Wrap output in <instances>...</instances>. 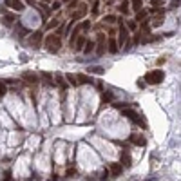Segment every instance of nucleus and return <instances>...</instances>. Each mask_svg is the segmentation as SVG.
Masks as SVG:
<instances>
[{
	"instance_id": "f257e3e1",
	"label": "nucleus",
	"mask_w": 181,
	"mask_h": 181,
	"mask_svg": "<svg viewBox=\"0 0 181 181\" xmlns=\"http://www.w3.org/2000/svg\"><path fill=\"white\" fill-rule=\"evenodd\" d=\"M44 45H45L47 51L56 53V51L62 47V38H60V34H47V38L44 40Z\"/></svg>"
},
{
	"instance_id": "f03ea898",
	"label": "nucleus",
	"mask_w": 181,
	"mask_h": 181,
	"mask_svg": "<svg viewBox=\"0 0 181 181\" xmlns=\"http://www.w3.org/2000/svg\"><path fill=\"white\" fill-rule=\"evenodd\" d=\"M163 78H165V73H163L161 69H154V71L147 73L145 82H147V83H150V85H158V83H161V82H163Z\"/></svg>"
},
{
	"instance_id": "7ed1b4c3",
	"label": "nucleus",
	"mask_w": 181,
	"mask_h": 181,
	"mask_svg": "<svg viewBox=\"0 0 181 181\" xmlns=\"http://www.w3.org/2000/svg\"><path fill=\"white\" fill-rule=\"evenodd\" d=\"M121 114H123V116H127V118H129L131 121L138 123V125H140L141 129H145V127H147V125H145V121H141L140 114H138V112H136L134 109H131V107H123V109H121Z\"/></svg>"
},
{
	"instance_id": "20e7f679",
	"label": "nucleus",
	"mask_w": 181,
	"mask_h": 181,
	"mask_svg": "<svg viewBox=\"0 0 181 181\" xmlns=\"http://www.w3.org/2000/svg\"><path fill=\"white\" fill-rule=\"evenodd\" d=\"M96 47H98V49H96L98 54H103V53H105V36H103V33L98 34V45H96Z\"/></svg>"
},
{
	"instance_id": "39448f33",
	"label": "nucleus",
	"mask_w": 181,
	"mask_h": 181,
	"mask_svg": "<svg viewBox=\"0 0 181 181\" xmlns=\"http://www.w3.org/2000/svg\"><path fill=\"white\" fill-rule=\"evenodd\" d=\"M121 172H123V167H121L120 163H112V165H111V176H112V178H118Z\"/></svg>"
},
{
	"instance_id": "423d86ee",
	"label": "nucleus",
	"mask_w": 181,
	"mask_h": 181,
	"mask_svg": "<svg viewBox=\"0 0 181 181\" xmlns=\"http://www.w3.org/2000/svg\"><path fill=\"white\" fill-rule=\"evenodd\" d=\"M127 36H129L127 29H125V27H120V38L116 40V44H118V45H123V44L127 42Z\"/></svg>"
},
{
	"instance_id": "0eeeda50",
	"label": "nucleus",
	"mask_w": 181,
	"mask_h": 181,
	"mask_svg": "<svg viewBox=\"0 0 181 181\" xmlns=\"http://www.w3.org/2000/svg\"><path fill=\"white\" fill-rule=\"evenodd\" d=\"M120 163H123V167H131V154L127 150H123L120 154Z\"/></svg>"
},
{
	"instance_id": "6e6552de",
	"label": "nucleus",
	"mask_w": 181,
	"mask_h": 181,
	"mask_svg": "<svg viewBox=\"0 0 181 181\" xmlns=\"http://www.w3.org/2000/svg\"><path fill=\"white\" fill-rule=\"evenodd\" d=\"M5 5H9V7H13V9H16V11H22V9H24V4H22L20 0H5Z\"/></svg>"
},
{
	"instance_id": "1a4fd4ad",
	"label": "nucleus",
	"mask_w": 181,
	"mask_h": 181,
	"mask_svg": "<svg viewBox=\"0 0 181 181\" xmlns=\"http://www.w3.org/2000/svg\"><path fill=\"white\" fill-rule=\"evenodd\" d=\"M42 38H44V34H42V31H36L33 36H31V44H34L36 47L40 45V42H42Z\"/></svg>"
},
{
	"instance_id": "9d476101",
	"label": "nucleus",
	"mask_w": 181,
	"mask_h": 181,
	"mask_svg": "<svg viewBox=\"0 0 181 181\" xmlns=\"http://www.w3.org/2000/svg\"><path fill=\"white\" fill-rule=\"evenodd\" d=\"M22 76H24V80H25V82H33V83H36V82H38V76H36L34 73H24Z\"/></svg>"
},
{
	"instance_id": "9b49d317",
	"label": "nucleus",
	"mask_w": 181,
	"mask_h": 181,
	"mask_svg": "<svg viewBox=\"0 0 181 181\" xmlns=\"http://www.w3.org/2000/svg\"><path fill=\"white\" fill-rule=\"evenodd\" d=\"M74 45H76V47H74L76 51H82V49H83V45H85V38H83V36H76Z\"/></svg>"
},
{
	"instance_id": "f8f14e48",
	"label": "nucleus",
	"mask_w": 181,
	"mask_h": 181,
	"mask_svg": "<svg viewBox=\"0 0 181 181\" xmlns=\"http://www.w3.org/2000/svg\"><path fill=\"white\" fill-rule=\"evenodd\" d=\"M76 80H78V85L80 83H92V78H89L85 74H76Z\"/></svg>"
},
{
	"instance_id": "ddd939ff",
	"label": "nucleus",
	"mask_w": 181,
	"mask_h": 181,
	"mask_svg": "<svg viewBox=\"0 0 181 181\" xmlns=\"http://www.w3.org/2000/svg\"><path fill=\"white\" fill-rule=\"evenodd\" d=\"M129 141H131V143H136V145H145V138H138L136 134H132V136L129 138Z\"/></svg>"
},
{
	"instance_id": "4468645a",
	"label": "nucleus",
	"mask_w": 181,
	"mask_h": 181,
	"mask_svg": "<svg viewBox=\"0 0 181 181\" xmlns=\"http://www.w3.org/2000/svg\"><path fill=\"white\" fill-rule=\"evenodd\" d=\"M2 24H5V25H11V24H15V16H13V15H4V18H2Z\"/></svg>"
},
{
	"instance_id": "2eb2a0df",
	"label": "nucleus",
	"mask_w": 181,
	"mask_h": 181,
	"mask_svg": "<svg viewBox=\"0 0 181 181\" xmlns=\"http://www.w3.org/2000/svg\"><path fill=\"white\" fill-rule=\"evenodd\" d=\"M109 53H118V44H116L114 38L109 40Z\"/></svg>"
},
{
	"instance_id": "dca6fc26",
	"label": "nucleus",
	"mask_w": 181,
	"mask_h": 181,
	"mask_svg": "<svg viewBox=\"0 0 181 181\" xmlns=\"http://www.w3.org/2000/svg\"><path fill=\"white\" fill-rule=\"evenodd\" d=\"M83 51H85V54H91V53L94 51V44H92V42H85V49H83Z\"/></svg>"
},
{
	"instance_id": "f3484780",
	"label": "nucleus",
	"mask_w": 181,
	"mask_h": 181,
	"mask_svg": "<svg viewBox=\"0 0 181 181\" xmlns=\"http://www.w3.org/2000/svg\"><path fill=\"white\" fill-rule=\"evenodd\" d=\"M89 73H91V74H92V73H94V74H103L105 69H103V67H89Z\"/></svg>"
},
{
	"instance_id": "a211bd4d",
	"label": "nucleus",
	"mask_w": 181,
	"mask_h": 181,
	"mask_svg": "<svg viewBox=\"0 0 181 181\" xmlns=\"http://www.w3.org/2000/svg\"><path fill=\"white\" fill-rule=\"evenodd\" d=\"M65 78H67V82H69L71 85H78V80H76V74H65Z\"/></svg>"
},
{
	"instance_id": "6ab92c4d",
	"label": "nucleus",
	"mask_w": 181,
	"mask_h": 181,
	"mask_svg": "<svg viewBox=\"0 0 181 181\" xmlns=\"http://www.w3.org/2000/svg\"><path fill=\"white\" fill-rule=\"evenodd\" d=\"M129 4H132L134 11H141V0H131Z\"/></svg>"
},
{
	"instance_id": "aec40b11",
	"label": "nucleus",
	"mask_w": 181,
	"mask_h": 181,
	"mask_svg": "<svg viewBox=\"0 0 181 181\" xmlns=\"http://www.w3.org/2000/svg\"><path fill=\"white\" fill-rule=\"evenodd\" d=\"M83 13H85V5H82V7H80V11L73 15V18H74V20H78V18H82V16H83Z\"/></svg>"
},
{
	"instance_id": "412c9836",
	"label": "nucleus",
	"mask_w": 181,
	"mask_h": 181,
	"mask_svg": "<svg viewBox=\"0 0 181 181\" xmlns=\"http://www.w3.org/2000/svg\"><path fill=\"white\" fill-rule=\"evenodd\" d=\"M54 80H56V83H58V85H62V89H65V87H67V83H65V80H63L62 76H56Z\"/></svg>"
},
{
	"instance_id": "4be33fe9",
	"label": "nucleus",
	"mask_w": 181,
	"mask_h": 181,
	"mask_svg": "<svg viewBox=\"0 0 181 181\" xmlns=\"http://www.w3.org/2000/svg\"><path fill=\"white\" fill-rule=\"evenodd\" d=\"M120 11H121L123 15H127V13H129V2H123L121 7H120Z\"/></svg>"
},
{
	"instance_id": "5701e85b",
	"label": "nucleus",
	"mask_w": 181,
	"mask_h": 181,
	"mask_svg": "<svg viewBox=\"0 0 181 181\" xmlns=\"http://www.w3.org/2000/svg\"><path fill=\"white\" fill-rule=\"evenodd\" d=\"M78 27H80V29H83V31H87V29L91 27V22H89V20H85V22H82Z\"/></svg>"
},
{
	"instance_id": "b1692460",
	"label": "nucleus",
	"mask_w": 181,
	"mask_h": 181,
	"mask_svg": "<svg viewBox=\"0 0 181 181\" xmlns=\"http://www.w3.org/2000/svg\"><path fill=\"white\" fill-rule=\"evenodd\" d=\"M16 33H18V34H20V36H24V34H25V33H27V31H25V29H24V27H22V25H20V24H16Z\"/></svg>"
},
{
	"instance_id": "393cba45",
	"label": "nucleus",
	"mask_w": 181,
	"mask_h": 181,
	"mask_svg": "<svg viewBox=\"0 0 181 181\" xmlns=\"http://www.w3.org/2000/svg\"><path fill=\"white\" fill-rule=\"evenodd\" d=\"M145 15H147V11H140V13H138V16H136V20H138V22L145 20Z\"/></svg>"
},
{
	"instance_id": "a878e982",
	"label": "nucleus",
	"mask_w": 181,
	"mask_h": 181,
	"mask_svg": "<svg viewBox=\"0 0 181 181\" xmlns=\"http://www.w3.org/2000/svg\"><path fill=\"white\" fill-rule=\"evenodd\" d=\"M103 100H105V102H111V100H114V94H112V92H105V94H103Z\"/></svg>"
},
{
	"instance_id": "bb28decb",
	"label": "nucleus",
	"mask_w": 181,
	"mask_h": 181,
	"mask_svg": "<svg viewBox=\"0 0 181 181\" xmlns=\"http://www.w3.org/2000/svg\"><path fill=\"white\" fill-rule=\"evenodd\" d=\"M114 20H116V16H114V15H109V16H105V22H109V24H112Z\"/></svg>"
},
{
	"instance_id": "cd10ccee",
	"label": "nucleus",
	"mask_w": 181,
	"mask_h": 181,
	"mask_svg": "<svg viewBox=\"0 0 181 181\" xmlns=\"http://www.w3.org/2000/svg\"><path fill=\"white\" fill-rule=\"evenodd\" d=\"M4 94H5V83L0 82V96H4Z\"/></svg>"
},
{
	"instance_id": "c85d7f7f",
	"label": "nucleus",
	"mask_w": 181,
	"mask_h": 181,
	"mask_svg": "<svg viewBox=\"0 0 181 181\" xmlns=\"http://www.w3.org/2000/svg\"><path fill=\"white\" fill-rule=\"evenodd\" d=\"M56 25H58V20H53L51 24H47V27H49V29H51V27H56Z\"/></svg>"
},
{
	"instance_id": "c756f323",
	"label": "nucleus",
	"mask_w": 181,
	"mask_h": 181,
	"mask_svg": "<svg viewBox=\"0 0 181 181\" xmlns=\"http://www.w3.org/2000/svg\"><path fill=\"white\" fill-rule=\"evenodd\" d=\"M127 27H129L131 31H134V29H136V24H134V22H129V24H127Z\"/></svg>"
},
{
	"instance_id": "7c9ffc66",
	"label": "nucleus",
	"mask_w": 181,
	"mask_h": 181,
	"mask_svg": "<svg viewBox=\"0 0 181 181\" xmlns=\"http://www.w3.org/2000/svg\"><path fill=\"white\" fill-rule=\"evenodd\" d=\"M74 174H76V170H74V169H69V170H67V176H74Z\"/></svg>"
},
{
	"instance_id": "2f4dec72",
	"label": "nucleus",
	"mask_w": 181,
	"mask_h": 181,
	"mask_svg": "<svg viewBox=\"0 0 181 181\" xmlns=\"http://www.w3.org/2000/svg\"><path fill=\"white\" fill-rule=\"evenodd\" d=\"M92 13H98V2H94V5H92Z\"/></svg>"
},
{
	"instance_id": "473e14b6",
	"label": "nucleus",
	"mask_w": 181,
	"mask_h": 181,
	"mask_svg": "<svg viewBox=\"0 0 181 181\" xmlns=\"http://www.w3.org/2000/svg\"><path fill=\"white\" fill-rule=\"evenodd\" d=\"M170 5H172V7H178V5H179V0H172V4H170Z\"/></svg>"
},
{
	"instance_id": "72a5a7b5",
	"label": "nucleus",
	"mask_w": 181,
	"mask_h": 181,
	"mask_svg": "<svg viewBox=\"0 0 181 181\" xmlns=\"http://www.w3.org/2000/svg\"><path fill=\"white\" fill-rule=\"evenodd\" d=\"M152 5H161V0H152Z\"/></svg>"
},
{
	"instance_id": "f704fd0d",
	"label": "nucleus",
	"mask_w": 181,
	"mask_h": 181,
	"mask_svg": "<svg viewBox=\"0 0 181 181\" xmlns=\"http://www.w3.org/2000/svg\"><path fill=\"white\" fill-rule=\"evenodd\" d=\"M62 2H71V0H62Z\"/></svg>"
}]
</instances>
